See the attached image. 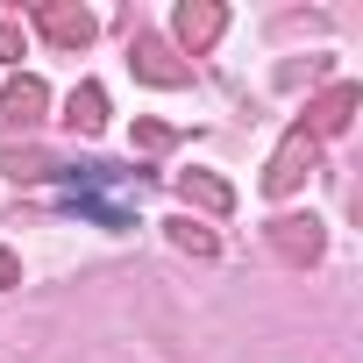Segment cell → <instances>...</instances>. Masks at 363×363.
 I'll use <instances>...</instances> for the list:
<instances>
[{
    "label": "cell",
    "mask_w": 363,
    "mask_h": 363,
    "mask_svg": "<svg viewBox=\"0 0 363 363\" xmlns=\"http://www.w3.org/2000/svg\"><path fill=\"white\" fill-rule=\"evenodd\" d=\"M313 164H320V143L306 135V128H292L278 150H271V164H264V193L271 200H285V193H299L306 178H313Z\"/></svg>",
    "instance_id": "6da1fadb"
},
{
    "label": "cell",
    "mask_w": 363,
    "mask_h": 363,
    "mask_svg": "<svg viewBox=\"0 0 363 363\" xmlns=\"http://www.w3.org/2000/svg\"><path fill=\"white\" fill-rule=\"evenodd\" d=\"M43 107H50V86L43 79H8V93H0V143H15V135H36L43 128Z\"/></svg>",
    "instance_id": "7a4b0ae2"
},
{
    "label": "cell",
    "mask_w": 363,
    "mask_h": 363,
    "mask_svg": "<svg viewBox=\"0 0 363 363\" xmlns=\"http://www.w3.org/2000/svg\"><path fill=\"white\" fill-rule=\"evenodd\" d=\"M128 65H135V79H150V86H193V65L178 57L164 36H150V29L128 36Z\"/></svg>",
    "instance_id": "3957f363"
},
{
    "label": "cell",
    "mask_w": 363,
    "mask_h": 363,
    "mask_svg": "<svg viewBox=\"0 0 363 363\" xmlns=\"http://www.w3.org/2000/svg\"><path fill=\"white\" fill-rule=\"evenodd\" d=\"M320 242H328V235H320V221H313V214H278V221H271V257H278V264H292V271L320 264Z\"/></svg>",
    "instance_id": "277c9868"
},
{
    "label": "cell",
    "mask_w": 363,
    "mask_h": 363,
    "mask_svg": "<svg viewBox=\"0 0 363 363\" xmlns=\"http://www.w3.org/2000/svg\"><path fill=\"white\" fill-rule=\"evenodd\" d=\"M356 107H363V86L342 79V86H328L320 100H306V121H299V128H306L313 143H320V135H342V128L356 121Z\"/></svg>",
    "instance_id": "5b68a950"
},
{
    "label": "cell",
    "mask_w": 363,
    "mask_h": 363,
    "mask_svg": "<svg viewBox=\"0 0 363 363\" xmlns=\"http://www.w3.org/2000/svg\"><path fill=\"white\" fill-rule=\"evenodd\" d=\"M36 29H43L57 50H86V43H93V15L72 8V0H43V8H36Z\"/></svg>",
    "instance_id": "8992f818"
},
{
    "label": "cell",
    "mask_w": 363,
    "mask_h": 363,
    "mask_svg": "<svg viewBox=\"0 0 363 363\" xmlns=\"http://www.w3.org/2000/svg\"><path fill=\"white\" fill-rule=\"evenodd\" d=\"M171 29H178V43H186V50H207V43H221L228 8H214V0H186V8L171 15Z\"/></svg>",
    "instance_id": "52a82bcc"
},
{
    "label": "cell",
    "mask_w": 363,
    "mask_h": 363,
    "mask_svg": "<svg viewBox=\"0 0 363 363\" xmlns=\"http://www.w3.org/2000/svg\"><path fill=\"white\" fill-rule=\"evenodd\" d=\"M178 200L200 207V214H235V186L214 171H178Z\"/></svg>",
    "instance_id": "ba28073f"
},
{
    "label": "cell",
    "mask_w": 363,
    "mask_h": 363,
    "mask_svg": "<svg viewBox=\"0 0 363 363\" xmlns=\"http://www.w3.org/2000/svg\"><path fill=\"white\" fill-rule=\"evenodd\" d=\"M65 128L72 135H100L107 128V93L86 79V86H72V100H65Z\"/></svg>",
    "instance_id": "9c48e42d"
},
{
    "label": "cell",
    "mask_w": 363,
    "mask_h": 363,
    "mask_svg": "<svg viewBox=\"0 0 363 363\" xmlns=\"http://www.w3.org/2000/svg\"><path fill=\"white\" fill-rule=\"evenodd\" d=\"M0 164H8L15 186H36V178H50V171H57L43 150H22V143H0Z\"/></svg>",
    "instance_id": "30bf717a"
},
{
    "label": "cell",
    "mask_w": 363,
    "mask_h": 363,
    "mask_svg": "<svg viewBox=\"0 0 363 363\" xmlns=\"http://www.w3.org/2000/svg\"><path fill=\"white\" fill-rule=\"evenodd\" d=\"M171 242H178V250H193V257H214V228H200L193 214H186V221H171Z\"/></svg>",
    "instance_id": "8fae6325"
},
{
    "label": "cell",
    "mask_w": 363,
    "mask_h": 363,
    "mask_svg": "<svg viewBox=\"0 0 363 363\" xmlns=\"http://www.w3.org/2000/svg\"><path fill=\"white\" fill-rule=\"evenodd\" d=\"M171 143H178L171 121H135V150H171Z\"/></svg>",
    "instance_id": "7c38bea8"
},
{
    "label": "cell",
    "mask_w": 363,
    "mask_h": 363,
    "mask_svg": "<svg viewBox=\"0 0 363 363\" xmlns=\"http://www.w3.org/2000/svg\"><path fill=\"white\" fill-rule=\"evenodd\" d=\"M22 43H29L22 15H0V57H22Z\"/></svg>",
    "instance_id": "4fadbf2b"
},
{
    "label": "cell",
    "mask_w": 363,
    "mask_h": 363,
    "mask_svg": "<svg viewBox=\"0 0 363 363\" xmlns=\"http://www.w3.org/2000/svg\"><path fill=\"white\" fill-rule=\"evenodd\" d=\"M8 285H22V257H15V250H0V292H8Z\"/></svg>",
    "instance_id": "5bb4252c"
}]
</instances>
